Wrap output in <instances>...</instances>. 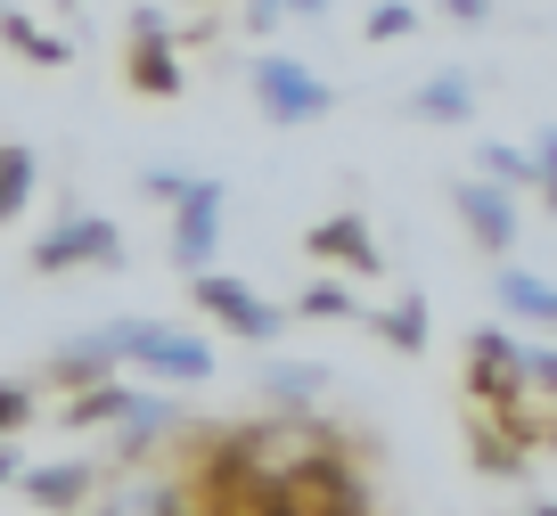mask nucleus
<instances>
[{
	"label": "nucleus",
	"instance_id": "obj_1",
	"mask_svg": "<svg viewBox=\"0 0 557 516\" xmlns=\"http://www.w3.org/2000/svg\"><path fill=\"white\" fill-rule=\"evenodd\" d=\"M90 353H139L148 369H164V378H206L213 353L197 336H164V328H115V336H99Z\"/></svg>",
	"mask_w": 557,
	"mask_h": 516
},
{
	"label": "nucleus",
	"instance_id": "obj_2",
	"mask_svg": "<svg viewBox=\"0 0 557 516\" xmlns=\"http://www.w3.org/2000/svg\"><path fill=\"white\" fill-rule=\"evenodd\" d=\"M255 90L278 123H304V115H329V83L304 74L296 58H255Z\"/></svg>",
	"mask_w": 557,
	"mask_h": 516
},
{
	"label": "nucleus",
	"instance_id": "obj_3",
	"mask_svg": "<svg viewBox=\"0 0 557 516\" xmlns=\"http://www.w3.org/2000/svg\"><path fill=\"white\" fill-rule=\"evenodd\" d=\"M115 222H90V213H83V222H66V230H50V238H41L34 246V262H41V271H74V262H115Z\"/></svg>",
	"mask_w": 557,
	"mask_h": 516
},
{
	"label": "nucleus",
	"instance_id": "obj_4",
	"mask_svg": "<svg viewBox=\"0 0 557 516\" xmlns=\"http://www.w3.org/2000/svg\"><path fill=\"white\" fill-rule=\"evenodd\" d=\"M173 206H181L173 262H206V255H213V222H222V189H213V181H189V189H181Z\"/></svg>",
	"mask_w": 557,
	"mask_h": 516
},
{
	"label": "nucleus",
	"instance_id": "obj_5",
	"mask_svg": "<svg viewBox=\"0 0 557 516\" xmlns=\"http://www.w3.org/2000/svg\"><path fill=\"white\" fill-rule=\"evenodd\" d=\"M197 295H206V311H222L238 336H278V311L262 304V295H246L238 279H197Z\"/></svg>",
	"mask_w": 557,
	"mask_h": 516
},
{
	"label": "nucleus",
	"instance_id": "obj_6",
	"mask_svg": "<svg viewBox=\"0 0 557 516\" xmlns=\"http://www.w3.org/2000/svg\"><path fill=\"white\" fill-rule=\"evenodd\" d=\"M312 255H336L345 271H377V238H369L352 213H336V222H320V230H312Z\"/></svg>",
	"mask_w": 557,
	"mask_h": 516
},
{
	"label": "nucleus",
	"instance_id": "obj_7",
	"mask_svg": "<svg viewBox=\"0 0 557 516\" xmlns=\"http://www.w3.org/2000/svg\"><path fill=\"white\" fill-rule=\"evenodd\" d=\"M459 213H468V230L492 246V255H500V246L517 238V222H508V206H500L492 189H459Z\"/></svg>",
	"mask_w": 557,
	"mask_h": 516
},
{
	"label": "nucleus",
	"instance_id": "obj_8",
	"mask_svg": "<svg viewBox=\"0 0 557 516\" xmlns=\"http://www.w3.org/2000/svg\"><path fill=\"white\" fill-rule=\"evenodd\" d=\"M25 189H34V156H25V148H0V222L25 206Z\"/></svg>",
	"mask_w": 557,
	"mask_h": 516
},
{
	"label": "nucleus",
	"instance_id": "obj_9",
	"mask_svg": "<svg viewBox=\"0 0 557 516\" xmlns=\"http://www.w3.org/2000/svg\"><path fill=\"white\" fill-rule=\"evenodd\" d=\"M181 83V66H164V50H157V17L139 25V90H173Z\"/></svg>",
	"mask_w": 557,
	"mask_h": 516
},
{
	"label": "nucleus",
	"instance_id": "obj_10",
	"mask_svg": "<svg viewBox=\"0 0 557 516\" xmlns=\"http://www.w3.org/2000/svg\"><path fill=\"white\" fill-rule=\"evenodd\" d=\"M500 304H517L524 320H549V287H541V279H524V271H500Z\"/></svg>",
	"mask_w": 557,
	"mask_h": 516
},
{
	"label": "nucleus",
	"instance_id": "obj_11",
	"mask_svg": "<svg viewBox=\"0 0 557 516\" xmlns=\"http://www.w3.org/2000/svg\"><path fill=\"white\" fill-rule=\"evenodd\" d=\"M418 115H468V83H459V74H443V83H426V90H418Z\"/></svg>",
	"mask_w": 557,
	"mask_h": 516
},
{
	"label": "nucleus",
	"instance_id": "obj_12",
	"mask_svg": "<svg viewBox=\"0 0 557 516\" xmlns=\"http://www.w3.org/2000/svg\"><path fill=\"white\" fill-rule=\"evenodd\" d=\"M34 492L50 500V508H66V500L83 492V467H50V476H34Z\"/></svg>",
	"mask_w": 557,
	"mask_h": 516
},
{
	"label": "nucleus",
	"instance_id": "obj_13",
	"mask_svg": "<svg viewBox=\"0 0 557 516\" xmlns=\"http://www.w3.org/2000/svg\"><path fill=\"white\" fill-rule=\"evenodd\" d=\"M9 41H17V50H34V58H41V66H58V41H50V34H41V25H34V17H9Z\"/></svg>",
	"mask_w": 557,
	"mask_h": 516
},
{
	"label": "nucleus",
	"instance_id": "obj_14",
	"mask_svg": "<svg viewBox=\"0 0 557 516\" xmlns=\"http://www.w3.org/2000/svg\"><path fill=\"white\" fill-rule=\"evenodd\" d=\"M385 336H394V344H426V320H418V304L385 311Z\"/></svg>",
	"mask_w": 557,
	"mask_h": 516
},
{
	"label": "nucleus",
	"instance_id": "obj_15",
	"mask_svg": "<svg viewBox=\"0 0 557 516\" xmlns=\"http://www.w3.org/2000/svg\"><path fill=\"white\" fill-rule=\"evenodd\" d=\"M25 410H34V394H25V385H0V427H17Z\"/></svg>",
	"mask_w": 557,
	"mask_h": 516
},
{
	"label": "nucleus",
	"instance_id": "obj_16",
	"mask_svg": "<svg viewBox=\"0 0 557 516\" xmlns=\"http://www.w3.org/2000/svg\"><path fill=\"white\" fill-rule=\"evenodd\" d=\"M271 385H278V394H312L320 369H271Z\"/></svg>",
	"mask_w": 557,
	"mask_h": 516
},
{
	"label": "nucleus",
	"instance_id": "obj_17",
	"mask_svg": "<svg viewBox=\"0 0 557 516\" xmlns=\"http://www.w3.org/2000/svg\"><path fill=\"white\" fill-rule=\"evenodd\" d=\"M271 9H304V17H320V9H329V0H271Z\"/></svg>",
	"mask_w": 557,
	"mask_h": 516
},
{
	"label": "nucleus",
	"instance_id": "obj_18",
	"mask_svg": "<svg viewBox=\"0 0 557 516\" xmlns=\"http://www.w3.org/2000/svg\"><path fill=\"white\" fill-rule=\"evenodd\" d=\"M451 17H484V0H451Z\"/></svg>",
	"mask_w": 557,
	"mask_h": 516
},
{
	"label": "nucleus",
	"instance_id": "obj_19",
	"mask_svg": "<svg viewBox=\"0 0 557 516\" xmlns=\"http://www.w3.org/2000/svg\"><path fill=\"white\" fill-rule=\"evenodd\" d=\"M9 476H17V459H9V451H0V483H9Z\"/></svg>",
	"mask_w": 557,
	"mask_h": 516
}]
</instances>
